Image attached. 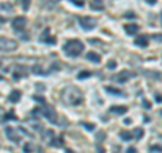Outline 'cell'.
<instances>
[{
    "label": "cell",
    "mask_w": 162,
    "mask_h": 153,
    "mask_svg": "<svg viewBox=\"0 0 162 153\" xmlns=\"http://www.w3.org/2000/svg\"><path fill=\"white\" fill-rule=\"evenodd\" d=\"M91 8H92V10H97V11L103 10V8H104L103 0H92V1H91Z\"/></svg>",
    "instance_id": "2e32d148"
},
{
    "label": "cell",
    "mask_w": 162,
    "mask_h": 153,
    "mask_svg": "<svg viewBox=\"0 0 162 153\" xmlns=\"http://www.w3.org/2000/svg\"><path fill=\"white\" fill-rule=\"evenodd\" d=\"M1 10H3V11H4V10H8V11H11L12 7L10 6V4H1Z\"/></svg>",
    "instance_id": "f546056e"
},
{
    "label": "cell",
    "mask_w": 162,
    "mask_h": 153,
    "mask_svg": "<svg viewBox=\"0 0 162 153\" xmlns=\"http://www.w3.org/2000/svg\"><path fill=\"white\" fill-rule=\"evenodd\" d=\"M127 153H136V149H135V148H132V146H130V148L127 149Z\"/></svg>",
    "instance_id": "e575fe53"
},
{
    "label": "cell",
    "mask_w": 162,
    "mask_h": 153,
    "mask_svg": "<svg viewBox=\"0 0 162 153\" xmlns=\"http://www.w3.org/2000/svg\"><path fill=\"white\" fill-rule=\"evenodd\" d=\"M32 98H34V100H37V102L45 103V100H43V98H42V96H32Z\"/></svg>",
    "instance_id": "d6a6232c"
},
{
    "label": "cell",
    "mask_w": 162,
    "mask_h": 153,
    "mask_svg": "<svg viewBox=\"0 0 162 153\" xmlns=\"http://www.w3.org/2000/svg\"><path fill=\"white\" fill-rule=\"evenodd\" d=\"M73 4H76V6H79V7H83L84 6V1L83 0H70Z\"/></svg>",
    "instance_id": "f1b7e54d"
},
{
    "label": "cell",
    "mask_w": 162,
    "mask_h": 153,
    "mask_svg": "<svg viewBox=\"0 0 162 153\" xmlns=\"http://www.w3.org/2000/svg\"><path fill=\"white\" fill-rule=\"evenodd\" d=\"M52 1H54V3H57V1H59V0H52Z\"/></svg>",
    "instance_id": "60d3db41"
},
{
    "label": "cell",
    "mask_w": 162,
    "mask_h": 153,
    "mask_svg": "<svg viewBox=\"0 0 162 153\" xmlns=\"http://www.w3.org/2000/svg\"><path fill=\"white\" fill-rule=\"evenodd\" d=\"M110 111L112 113V114L122 115V114H126L127 113V107L126 106H112L110 108Z\"/></svg>",
    "instance_id": "8fae6325"
},
{
    "label": "cell",
    "mask_w": 162,
    "mask_h": 153,
    "mask_svg": "<svg viewBox=\"0 0 162 153\" xmlns=\"http://www.w3.org/2000/svg\"><path fill=\"white\" fill-rule=\"evenodd\" d=\"M161 19H162V14H161Z\"/></svg>",
    "instance_id": "b9f144b4"
},
{
    "label": "cell",
    "mask_w": 162,
    "mask_h": 153,
    "mask_svg": "<svg viewBox=\"0 0 162 153\" xmlns=\"http://www.w3.org/2000/svg\"><path fill=\"white\" fill-rule=\"evenodd\" d=\"M42 114L48 118L50 122L57 123V113H55V110L53 108L52 106H46V107H45L43 110H42Z\"/></svg>",
    "instance_id": "8992f818"
},
{
    "label": "cell",
    "mask_w": 162,
    "mask_h": 153,
    "mask_svg": "<svg viewBox=\"0 0 162 153\" xmlns=\"http://www.w3.org/2000/svg\"><path fill=\"white\" fill-rule=\"evenodd\" d=\"M10 118H12V119H15V121H16V117L14 115V113H12V111H11V113H8L7 115H4L3 119H4V121H7V119H10Z\"/></svg>",
    "instance_id": "484cf974"
},
{
    "label": "cell",
    "mask_w": 162,
    "mask_h": 153,
    "mask_svg": "<svg viewBox=\"0 0 162 153\" xmlns=\"http://www.w3.org/2000/svg\"><path fill=\"white\" fill-rule=\"evenodd\" d=\"M79 22H80V26H81L84 30H92V29H95V26H96V19H93L91 16H83V18L79 19Z\"/></svg>",
    "instance_id": "3957f363"
},
{
    "label": "cell",
    "mask_w": 162,
    "mask_h": 153,
    "mask_svg": "<svg viewBox=\"0 0 162 153\" xmlns=\"http://www.w3.org/2000/svg\"><path fill=\"white\" fill-rule=\"evenodd\" d=\"M155 102L162 103V95L161 94H155Z\"/></svg>",
    "instance_id": "4dcf8cb0"
},
{
    "label": "cell",
    "mask_w": 162,
    "mask_h": 153,
    "mask_svg": "<svg viewBox=\"0 0 162 153\" xmlns=\"http://www.w3.org/2000/svg\"><path fill=\"white\" fill-rule=\"evenodd\" d=\"M18 45H16L15 41H12V39H8V38H1V50L3 51H12L15 50Z\"/></svg>",
    "instance_id": "5b68a950"
},
{
    "label": "cell",
    "mask_w": 162,
    "mask_h": 153,
    "mask_svg": "<svg viewBox=\"0 0 162 153\" xmlns=\"http://www.w3.org/2000/svg\"><path fill=\"white\" fill-rule=\"evenodd\" d=\"M135 45H138L141 47H146L149 45V41H147L146 35H138L135 38Z\"/></svg>",
    "instance_id": "4fadbf2b"
},
{
    "label": "cell",
    "mask_w": 162,
    "mask_h": 153,
    "mask_svg": "<svg viewBox=\"0 0 162 153\" xmlns=\"http://www.w3.org/2000/svg\"><path fill=\"white\" fill-rule=\"evenodd\" d=\"M32 72H34V73H37V75H45V73H46L45 71H42V67H39V65L32 67Z\"/></svg>",
    "instance_id": "44dd1931"
},
{
    "label": "cell",
    "mask_w": 162,
    "mask_h": 153,
    "mask_svg": "<svg viewBox=\"0 0 162 153\" xmlns=\"http://www.w3.org/2000/svg\"><path fill=\"white\" fill-rule=\"evenodd\" d=\"M53 136H54V133H53V130H46V131H45L43 138H45V140H52V138H53Z\"/></svg>",
    "instance_id": "cb8c5ba5"
},
{
    "label": "cell",
    "mask_w": 162,
    "mask_h": 153,
    "mask_svg": "<svg viewBox=\"0 0 162 153\" xmlns=\"http://www.w3.org/2000/svg\"><path fill=\"white\" fill-rule=\"evenodd\" d=\"M63 96H65V99H68V102L70 103V104H74V106L83 103V95L80 94L79 90L74 88V87H70V88L65 90Z\"/></svg>",
    "instance_id": "7a4b0ae2"
},
{
    "label": "cell",
    "mask_w": 162,
    "mask_h": 153,
    "mask_svg": "<svg viewBox=\"0 0 162 153\" xmlns=\"http://www.w3.org/2000/svg\"><path fill=\"white\" fill-rule=\"evenodd\" d=\"M150 150H151V152H155V150H158V152H162V148H161V146H151Z\"/></svg>",
    "instance_id": "1f68e13d"
},
{
    "label": "cell",
    "mask_w": 162,
    "mask_h": 153,
    "mask_svg": "<svg viewBox=\"0 0 162 153\" xmlns=\"http://www.w3.org/2000/svg\"><path fill=\"white\" fill-rule=\"evenodd\" d=\"M63 50L68 56L70 57H77L83 53L84 50V43L79 39H72V41H68L65 45H63Z\"/></svg>",
    "instance_id": "6da1fadb"
},
{
    "label": "cell",
    "mask_w": 162,
    "mask_h": 153,
    "mask_svg": "<svg viewBox=\"0 0 162 153\" xmlns=\"http://www.w3.org/2000/svg\"><path fill=\"white\" fill-rule=\"evenodd\" d=\"M124 123H126V125H130V123H131V119H130V118H127L126 121H124Z\"/></svg>",
    "instance_id": "f35d334b"
},
{
    "label": "cell",
    "mask_w": 162,
    "mask_h": 153,
    "mask_svg": "<svg viewBox=\"0 0 162 153\" xmlns=\"http://www.w3.org/2000/svg\"><path fill=\"white\" fill-rule=\"evenodd\" d=\"M97 149H99V153H104V149H101L100 145H97Z\"/></svg>",
    "instance_id": "ab89813d"
},
{
    "label": "cell",
    "mask_w": 162,
    "mask_h": 153,
    "mask_svg": "<svg viewBox=\"0 0 162 153\" xmlns=\"http://www.w3.org/2000/svg\"><path fill=\"white\" fill-rule=\"evenodd\" d=\"M41 41L45 42V43H50V45H54L55 43V38L50 35V30H49V29H45L43 34H42V37H41Z\"/></svg>",
    "instance_id": "ba28073f"
},
{
    "label": "cell",
    "mask_w": 162,
    "mask_h": 153,
    "mask_svg": "<svg viewBox=\"0 0 162 153\" xmlns=\"http://www.w3.org/2000/svg\"><path fill=\"white\" fill-rule=\"evenodd\" d=\"M134 137L135 138H142V136H143V130L141 129V127H138V129H135L134 130Z\"/></svg>",
    "instance_id": "7402d4cb"
},
{
    "label": "cell",
    "mask_w": 162,
    "mask_h": 153,
    "mask_svg": "<svg viewBox=\"0 0 162 153\" xmlns=\"http://www.w3.org/2000/svg\"><path fill=\"white\" fill-rule=\"evenodd\" d=\"M139 30V26L135 23H127L124 24V31L128 34V35H135V33Z\"/></svg>",
    "instance_id": "9c48e42d"
},
{
    "label": "cell",
    "mask_w": 162,
    "mask_h": 153,
    "mask_svg": "<svg viewBox=\"0 0 162 153\" xmlns=\"http://www.w3.org/2000/svg\"><path fill=\"white\" fill-rule=\"evenodd\" d=\"M132 137H134V134H131L130 131H122V133H120V138L124 140V141H130Z\"/></svg>",
    "instance_id": "ac0fdd59"
},
{
    "label": "cell",
    "mask_w": 162,
    "mask_h": 153,
    "mask_svg": "<svg viewBox=\"0 0 162 153\" xmlns=\"http://www.w3.org/2000/svg\"><path fill=\"white\" fill-rule=\"evenodd\" d=\"M105 91L107 92H110V94H114V95H119V96H123V92L122 91H119V90H116V88H112V87H105Z\"/></svg>",
    "instance_id": "e0dca14e"
},
{
    "label": "cell",
    "mask_w": 162,
    "mask_h": 153,
    "mask_svg": "<svg viewBox=\"0 0 162 153\" xmlns=\"http://www.w3.org/2000/svg\"><path fill=\"white\" fill-rule=\"evenodd\" d=\"M87 60H89V61H92V63L95 64H99L100 63V56L97 54V53H95V51H89L87 54Z\"/></svg>",
    "instance_id": "9a60e30c"
},
{
    "label": "cell",
    "mask_w": 162,
    "mask_h": 153,
    "mask_svg": "<svg viewBox=\"0 0 162 153\" xmlns=\"http://www.w3.org/2000/svg\"><path fill=\"white\" fill-rule=\"evenodd\" d=\"M20 96H22V92L18 91V90H14L11 94L8 95V100H10L11 103H16V102H19Z\"/></svg>",
    "instance_id": "7c38bea8"
},
{
    "label": "cell",
    "mask_w": 162,
    "mask_h": 153,
    "mask_svg": "<svg viewBox=\"0 0 162 153\" xmlns=\"http://www.w3.org/2000/svg\"><path fill=\"white\" fill-rule=\"evenodd\" d=\"M126 18H135V14H126Z\"/></svg>",
    "instance_id": "8d00e7d4"
},
{
    "label": "cell",
    "mask_w": 162,
    "mask_h": 153,
    "mask_svg": "<svg viewBox=\"0 0 162 153\" xmlns=\"http://www.w3.org/2000/svg\"><path fill=\"white\" fill-rule=\"evenodd\" d=\"M6 136H7L8 140H11L14 142H18L20 140V137L16 134V131H14V129H11V127H6Z\"/></svg>",
    "instance_id": "30bf717a"
},
{
    "label": "cell",
    "mask_w": 162,
    "mask_h": 153,
    "mask_svg": "<svg viewBox=\"0 0 162 153\" xmlns=\"http://www.w3.org/2000/svg\"><path fill=\"white\" fill-rule=\"evenodd\" d=\"M146 1L149 4H155V3H157V0H146Z\"/></svg>",
    "instance_id": "74e56055"
},
{
    "label": "cell",
    "mask_w": 162,
    "mask_h": 153,
    "mask_svg": "<svg viewBox=\"0 0 162 153\" xmlns=\"http://www.w3.org/2000/svg\"><path fill=\"white\" fill-rule=\"evenodd\" d=\"M26 75H27V71L22 65H18L16 67V72L14 73V80H19L20 76H26Z\"/></svg>",
    "instance_id": "5bb4252c"
},
{
    "label": "cell",
    "mask_w": 162,
    "mask_h": 153,
    "mask_svg": "<svg viewBox=\"0 0 162 153\" xmlns=\"http://www.w3.org/2000/svg\"><path fill=\"white\" fill-rule=\"evenodd\" d=\"M134 76V73H131V72H128V71H123V72H120V73H118L116 76H114V80L115 81H118V83H126L128 79H131Z\"/></svg>",
    "instance_id": "52a82bcc"
},
{
    "label": "cell",
    "mask_w": 162,
    "mask_h": 153,
    "mask_svg": "<svg viewBox=\"0 0 162 153\" xmlns=\"http://www.w3.org/2000/svg\"><path fill=\"white\" fill-rule=\"evenodd\" d=\"M26 23H27V19L24 16H16L14 22H12V29L15 31H23L24 27H26Z\"/></svg>",
    "instance_id": "277c9868"
},
{
    "label": "cell",
    "mask_w": 162,
    "mask_h": 153,
    "mask_svg": "<svg viewBox=\"0 0 162 153\" xmlns=\"http://www.w3.org/2000/svg\"><path fill=\"white\" fill-rule=\"evenodd\" d=\"M89 76H92V73L89 71H83L79 73V79H87V77H89Z\"/></svg>",
    "instance_id": "603a6c76"
},
{
    "label": "cell",
    "mask_w": 162,
    "mask_h": 153,
    "mask_svg": "<svg viewBox=\"0 0 162 153\" xmlns=\"http://www.w3.org/2000/svg\"><path fill=\"white\" fill-rule=\"evenodd\" d=\"M50 145H52V146H55V148H59V146H62V145H63V140H62L61 137H59V138H55V140L52 142V144H50Z\"/></svg>",
    "instance_id": "ffe728a7"
},
{
    "label": "cell",
    "mask_w": 162,
    "mask_h": 153,
    "mask_svg": "<svg viewBox=\"0 0 162 153\" xmlns=\"http://www.w3.org/2000/svg\"><path fill=\"white\" fill-rule=\"evenodd\" d=\"M24 152H26V153L31 152V145H30V144H27V145L24 146Z\"/></svg>",
    "instance_id": "836d02e7"
},
{
    "label": "cell",
    "mask_w": 162,
    "mask_h": 153,
    "mask_svg": "<svg viewBox=\"0 0 162 153\" xmlns=\"http://www.w3.org/2000/svg\"><path fill=\"white\" fill-rule=\"evenodd\" d=\"M143 106H145V107H147V108H150V106H151V104H150L149 102H147V100H143Z\"/></svg>",
    "instance_id": "d590c367"
},
{
    "label": "cell",
    "mask_w": 162,
    "mask_h": 153,
    "mask_svg": "<svg viewBox=\"0 0 162 153\" xmlns=\"http://www.w3.org/2000/svg\"><path fill=\"white\" fill-rule=\"evenodd\" d=\"M107 68L108 69H115V68H116V61H115V60H110L107 63Z\"/></svg>",
    "instance_id": "d4e9b609"
},
{
    "label": "cell",
    "mask_w": 162,
    "mask_h": 153,
    "mask_svg": "<svg viewBox=\"0 0 162 153\" xmlns=\"http://www.w3.org/2000/svg\"><path fill=\"white\" fill-rule=\"evenodd\" d=\"M81 125L85 126L88 130H93V129H95V125H93V123H87V122H83Z\"/></svg>",
    "instance_id": "4316f807"
},
{
    "label": "cell",
    "mask_w": 162,
    "mask_h": 153,
    "mask_svg": "<svg viewBox=\"0 0 162 153\" xmlns=\"http://www.w3.org/2000/svg\"><path fill=\"white\" fill-rule=\"evenodd\" d=\"M16 1H19L22 8H23L24 11H27L28 7H30V1H31V0H16Z\"/></svg>",
    "instance_id": "d6986e66"
},
{
    "label": "cell",
    "mask_w": 162,
    "mask_h": 153,
    "mask_svg": "<svg viewBox=\"0 0 162 153\" xmlns=\"http://www.w3.org/2000/svg\"><path fill=\"white\" fill-rule=\"evenodd\" d=\"M151 38L154 39V41H159V42H162V34H153Z\"/></svg>",
    "instance_id": "83f0119b"
}]
</instances>
